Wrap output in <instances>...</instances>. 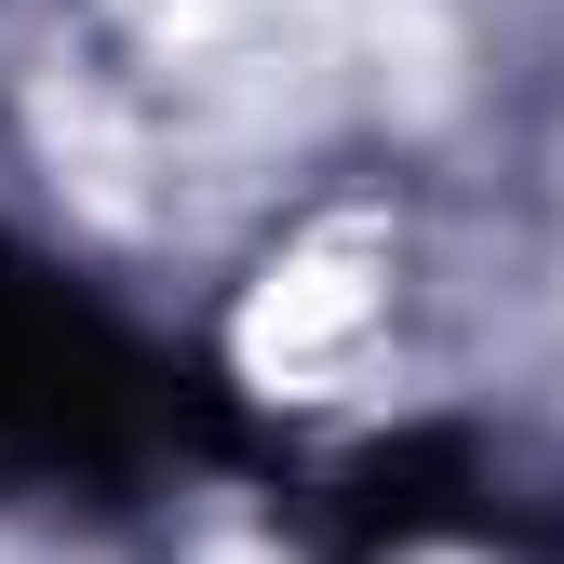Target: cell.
Instances as JSON below:
<instances>
[{
    "label": "cell",
    "instance_id": "1",
    "mask_svg": "<svg viewBox=\"0 0 564 564\" xmlns=\"http://www.w3.org/2000/svg\"><path fill=\"white\" fill-rule=\"evenodd\" d=\"M364 323H377V242L364 229H323V242H296V256L269 269L242 349H256V377H323Z\"/></svg>",
    "mask_w": 564,
    "mask_h": 564
}]
</instances>
